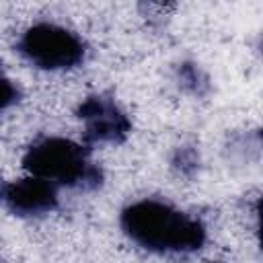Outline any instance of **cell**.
<instances>
[{
  "label": "cell",
  "mask_w": 263,
  "mask_h": 263,
  "mask_svg": "<svg viewBox=\"0 0 263 263\" xmlns=\"http://www.w3.org/2000/svg\"><path fill=\"white\" fill-rule=\"evenodd\" d=\"M123 232L140 247L156 253H189L205 242L199 220L154 199H142L121 212Z\"/></svg>",
  "instance_id": "cell-1"
},
{
  "label": "cell",
  "mask_w": 263,
  "mask_h": 263,
  "mask_svg": "<svg viewBox=\"0 0 263 263\" xmlns=\"http://www.w3.org/2000/svg\"><path fill=\"white\" fill-rule=\"evenodd\" d=\"M175 164L181 168V173H187L189 168H195L197 156H195V152H193L191 148H179V150H177V160H175Z\"/></svg>",
  "instance_id": "cell-7"
},
{
  "label": "cell",
  "mask_w": 263,
  "mask_h": 263,
  "mask_svg": "<svg viewBox=\"0 0 263 263\" xmlns=\"http://www.w3.org/2000/svg\"><path fill=\"white\" fill-rule=\"evenodd\" d=\"M0 197L18 216H39L58 205L55 185L35 175L14 183H0Z\"/></svg>",
  "instance_id": "cell-5"
},
{
  "label": "cell",
  "mask_w": 263,
  "mask_h": 263,
  "mask_svg": "<svg viewBox=\"0 0 263 263\" xmlns=\"http://www.w3.org/2000/svg\"><path fill=\"white\" fill-rule=\"evenodd\" d=\"M78 117L84 121V140L92 142H123L132 132L127 115L107 97H88L78 107Z\"/></svg>",
  "instance_id": "cell-4"
},
{
  "label": "cell",
  "mask_w": 263,
  "mask_h": 263,
  "mask_svg": "<svg viewBox=\"0 0 263 263\" xmlns=\"http://www.w3.org/2000/svg\"><path fill=\"white\" fill-rule=\"evenodd\" d=\"M18 49L41 70H68L78 66L84 58V43L72 31L49 23H39L27 29Z\"/></svg>",
  "instance_id": "cell-3"
},
{
  "label": "cell",
  "mask_w": 263,
  "mask_h": 263,
  "mask_svg": "<svg viewBox=\"0 0 263 263\" xmlns=\"http://www.w3.org/2000/svg\"><path fill=\"white\" fill-rule=\"evenodd\" d=\"M23 166L35 177L68 187H97L101 183V171L88 162L84 146L66 138L39 140L27 150Z\"/></svg>",
  "instance_id": "cell-2"
},
{
  "label": "cell",
  "mask_w": 263,
  "mask_h": 263,
  "mask_svg": "<svg viewBox=\"0 0 263 263\" xmlns=\"http://www.w3.org/2000/svg\"><path fill=\"white\" fill-rule=\"evenodd\" d=\"M18 101V90L16 86L6 78V76H0V111L8 109L10 105H14Z\"/></svg>",
  "instance_id": "cell-6"
}]
</instances>
